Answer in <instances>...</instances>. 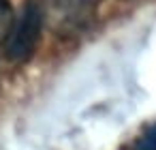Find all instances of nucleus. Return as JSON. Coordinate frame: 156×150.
I'll use <instances>...</instances> for the list:
<instances>
[{"instance_id":"nucleus-1","label":"nucleus","mask_w":156,"mask_h":150,"mask_svg":"<svg viewBox=\"0 0 156 150\" xmlns=\"http://www.w3.org/2000/svg\"><path fill=\"white\" fill-rule=\"evenodd\" d=\"M39 37H41V11L34 2H28L11 28L9 43H7L9 60H13V62L28 60L37 49Z\"/></svg>"},{"instance_id":"nucleus-2","label":"nucleus","mask_w":156,"mask_h":150,"mask_svg":"<svg viewBox=\"0 0 156 150\" xmlns=\"http://www.w3.org/2000/svg\"><path fill=\"white\" fill-rule=\"evenodd\" d=\"M13 28V9L7 0H0V43L9 39Z\"/></svg>"},{"instance_id":"nucleus-3","label":"nucleus","mask_w":156,"mask_h":150,"mask_svg":"<svg viewBox=\"0 0 156 150\" xmlns=\"http://www.w3.org/2000/svg\"><path fill=\"white\" fill-rule=\"evenodd\" d=\"M139 150H156V126H152L139 141Z\"/></svg>"}]
</instances>
